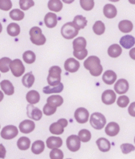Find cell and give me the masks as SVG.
I'll return each mask as SVG.
<instances>
[{"instance_id":"1","label":"cell","mask_w":135,"mask_h":159,"mask_svg":"<svg viewBox=\"0 0 135 159\" xmlns=\"http://www.w3.org/2000/svg\"><path fill=\"white\" fill-rule=\"evenodd\" d=\"M83 66L89 70L91 75L93 76H99L103 72V66L101 65L100 59L96 56H90L83 62Z\"/></svg>"},{"instance_id":"2","label":"cell","mask_w":135,"mask_h":159,"mask_svg":"<svg viewBox=\"0 0 135 159\" xmlns=\"http://www.w3.org/2000/svg\"><path fill=\"white\" fill-rule=\"evenodd\" d=\"M61 69L59 66H52L49 70V76L47 81L49 86H56L61 84Z\"/></svg>"},{"instance_id":"3","label":"cell","mask_w":135,"mask_h":159,"mask_svg":"<svg viewBox=\"0 0 135 159\" xmlns=\"http://www.w3.org/2000/svg\"><path fill=\"white\" fill-rule=\"evenodd\" d=\"M30 41L33 44L36 45H43L46 42L45 35L42 34V29L38 26H34L29 30Z\"/></svg>"},{"instance_id":"4","label":"cell","mask_w":135,"mask_h":159,"mask_svg":"<svg viewBox=\"0 0 135 159\" xmlns=\"http://www.w3.org/2000/svg\"><path fill=\"white\" fill-rule=\"evenodd\" d=\"M106 123V119L103 114L95 112L90 117V124L96 130H102Z\"/></svg>"},{"instance_id":"5","label":"cell","mask_w":135,"mask_h":159,"mask_svg":"<svg viewBox=\"0 0 135 159\" xmlns=\"http://www.w3.org/2000/svg\"><path fill=\"white\" fill-rule=\"evenodd\" d=\"M61 35L65 39H72L79 34V30L72 22H67L61 27Z\"/></svg>"},{"instance_id":"6","label":"cell","mask_w":135,"mask_h":159,"mask_svg":"<svg viewBox=\"0 0 135 159\" xmlns=\"http://www.w3.org/2000/svg\"><path fill=\"white\" fill-rule=\"evenodd\" d=\"M10 69L13 75L16 77H20L25 72V66L23 65L22 61L19 59H15L12 61L10 65Z\"/></svg>"},{"instance_id":"7","label":"cell","mask_w":135,"mask_h":159,"mask_svg":"<svg viewBox=\"0 0 135 159\" xmlns=\"http://www.w3.org/2000/svg\"><path fill=\"white\" fill-rule=\"evenodd\" d=\"M18 134V130L15 126L13 125H9L6 126L2 128L1 131V137L4 139L9 140V139H15Z\"/></svg>"},{"instance_id":"8","label":"cell","mask_w":135,"mask_h":159,"mask_svg":"<svg viewBox=\"0 0 135 159\" xmlns=\"http://www.w3.org/2000/svg\"><path fill=\"white\" fill-rule=\"evenodd\" d=\"M80 139H79V136L72 134L68 137L66 140L67 147L70 151L72 152H76L80 149Z\"/></svg>"},{"instance_id":"9","label":"cell","mask_w":135,"mask_h":159,"mask_svg":"<svg viewBox=\"0 0 135 159\" xmlns=\"http://www.w3.org/2000/svg\"><path fill=\"white\" fill-rule=\"evenodd\" d=\"M74 117L76 122L80 124H83L86 123L88 121L89 119V112L84 107H79L76 110L75 114H74Z\"/></svg>"},{"instance_id":"10","label":"cell","mask_w":135,"mask_h":159,"mask_svg":"<svg viewBox=\"0 0 135 159\" xmlns=\"http://www.w3.org/2000/svg\"><path fill=\"white\" fill-rule=\"evenodd\" d=\"M27 116L30 119L38 121L42 118V111L38 107H34V105L29 104L26 107Z\"/></svg>"},{"instance_id":"11","label":"cell","mask_w":135,"mask_h":159,"mask_svg":"<svg viewBox=\"0 0 135 159\" xmlns=\"http://www.w3.org/2000/svg\"><path fill=\"white\" fill-rule=\"evenodd\" d=\"M79 62L76 61L75 58H69L65 62V69L67 72L73 73L79 70Z\"/></svg>"},{"instance_id":"12","label":"cell","mask_w":135,"mask_h":159,"mask_svg":"<svg viewBox=\"0 0 135 159\" xmlns=\"http://www.w3.org/2000/svg\"><path fill=\"white\" fill-rule=\"evenodd\" d=\"M114 89L118 94H125L129 90V83L126 80L120 79L116 82Z\"/></svg>"},{"instance_id":"13","label":"cell","mask_w":135,"mask_h":159,"mask_svg":"<svg viewBox=\"0 0 135 159\" xmlns=\"http://www.w3.org/2000/svg\"><path fill=\"white\" fill-rule=\"evenodd\" d=\"M116 100V94L113 90H106L102 94V101L106 105L113 104Z\"/></svg>"},{"instance_id":"14","label":"cell","mask_w":135,"mask_h":159,"mask_svg":"<svg viewBox=\"0 0 135 159\" xmlns=\"http://www.w3.org/2000/svg\"><path fill=\"white\" fill-rule=\"evenodd\" d=\"M35 129V123L29 119H25L19 124L20 131L24 134H29Z\"/></svg>"},{"instance_id":"15","label":"cell","mask_w":135,"mask_h":159,"mask_svg":"<svg viewBox=\"0 0 135 159\" xmlns=\"http://www.w3.org/2000/svg\"><path fill=\"white\" fill-rule=\"evenodd\" d=\"M63 144V141L62 139L60 137H49L46 140V145L47 147L51 150L53 149H59L60 147H61Z\"/></svg>"},{"instance_id":"16","label":"cell","mask_w":135,"mask_h":159,"mask_svg":"<svg viewBox=\"0 0 135 159\" xmlns=\"http://www.w3.org/2000/svg\"><path fill=\"white\" fill-rule=\"evenodd\" d=\"M120 130V127L115 122H110L106 125V128H105V132L108 136L110 137H115L119 133Z\"/></svg>"},{"instance_id":"17","label":"cell","mask_w":135,"mask_h":159,"mask_svg":"<svg viewBox=\"0 0 135 159\" xmlns=\"http://www.w3.org/2000/svg\"><path fill=\"white\" fill-rule=\"evenodd\" d=\"M44 22H45V24L47 27L52 29V28L55 27L57 24V16L54 13H48L45 16Z\"/></svg>"},{"instance_id":"18","label":"cell","mask_w":135,"mask_h":159,"mask_svg":"<svg viewBox=\"0 0 135 159\" xmlns=\"http://www.w3.org/2000/svg\"><path fill=\"white\" fill-rule=\"evenodd\" d=\"M120 45L126 49L132 48L135 44V38L132 35H125L120 39Z\"/></svg>"},{"instance_id":"19","label":"cell","mask_w":135,"mask_h":159,"mask_svg":"<svg viewBox=\"0 0 135 159\" xmlns=\"http://www.w3.org/2000/svg\"><path fill=\"white\" fill-rule=\"evenodd\" d=\"M117 80V75L114 71L107 70L103 74V80L106 84H113Z\"/></svg>"},{"instance_id":"20","label":"cell","mask_w":135,"mask_h":159,"mask_svg":"<svg viewBox=\"0 0 135 159\" xmlns=\"http://www.w3.org/2000/svg\"><path fill=\"white\" fill-rule=\"evenodd\" d=\"M0 87L2 89V92L7 96H11L15 92V88L13 86L12 83L7 80H4L0 83Z\"/></svg>"},{"instance_id":"21","label":"cell","mask_w":135,"mask_h":159,"mask_svg":"<svg viewBox=\"0 0 135 159\" xmlns=\"http://www.w3.org/2000/svg\"><path fill=\"white\" fill-rule=\"evenodd\" d=\"M103 15L107 18H114L117 15V9L113 4H106L103 7Z\"/></svg>"},{"instance_id":"22","label":"cell","mask_w":135,"mask_h":159,"mask_svg":"<svg viewBox=\"0 0 135 159\" xmlns=\"http://www.w3.org/2000/svg\"><path fill=\"white\" fill-rule=\"evenodd\" d=\"M122 52H123L122 47L118 44H113L107 49L108 55L112 58L119 57L122 54Z\"/></svg>"},{"instance_id":"23","label":"cell","mask_w":135,"mask_h":159,"mask_svg":"<svg viewBox=\"0 0 135 159\" xmlns=\"http://www.w3.org/2000/svg\"><path fill=\"white\" fill-rule=\"evenodd\" d=\"M64 103V99L62 98V96H59V95H53V96H49L48 99H47V103L52 107H57L61 106Z\"/></svg>"},{"instance_id":"24","label":"cell","mask_w":135,"mask_h":159,"mask_svg":"<svg viewBox=\"0 0 135 159\" xmlns=\"http://www.w3.org/2000/svg\"><path fill=\"white\" fill-rule=\"evenodd\" d=\"M73 49L74 51H80L86 49L87 41L83 37H79L73 41Z\"/></svg>"},{"instance_id":"25","label":"cell","mask_w":135,"mask_h":159,"mask_svg":"<svg viewBox=\"0 0 135 159\" xmlns=\"http://www.w3.org/2000/svg\"><path fill=\"white\" fill-rule=\"evenodd\" d=\"M98 148L102 152H107L110 150V143L105 138H100L96 141Z\"/></svg>"},{"instance_id":"26","label":"cell","mask_w":135,"mask_h":159,"mask_svg":"<svg viewBox=\"0 0 135 159\" xmlns=\"http://www.w3.org/2000/svg\"><path fill=\"white\" fill-rule=\"evenodd\" d=\"M72 23L75 25L76 28L78 30H82V29H84L85 27L87 26L88 25V21H87L86 18L82 15H76L73 19V22Z\"/></svg>"},{"instance_id":"27","label":"cell","mask_w":135,"mask_h":159,"mask_svg":"<svg viewBox=\"0 0 135 159\" xmlns=\"http://www.w3.org/2000/svg\"><path fill=\"white\" fill-rule=\"evenodd\" d=\"M133 28V25L129 20H123L119 23V29L121 32L127 34L130 33Z\"/></svg>"},{"instance_id":"28","label":"cell","mask_w":135,"mask_h":159,"mask_svg":"<svg viewBox=\"0 0 135 159\" xmlns=\"http://www.w3.org/2000/svg\"><path fill=\"white\" fill-rule=\"evenodd\" d=\"M26 100L29 104H36L40 100L39 92L35 90L29 91L26 94Z\"/></svg>"},{"instance_id":"29","label":"cell","mask_w":135,"mask_h":159,"mask_svg":"<svg viewBox=\"0 0 135 159\" xmlns=\"http://www.w3.org/2000/svg\"><path fill=\"white\" fill-rule=\"evenodd\" d=\"M64 89V84L62 83L59 84L56 86H45L43 89V92L45 94H52V93H60Z\"/></svg>"},{"instance_id":"30","label":"cell","mask_w":135,"mask_h":159,"mask_svg":"<svg viewBox=\"0 0 135 159\" xmlns=\"http://www.w3.org/2000/svg\"><path fill=\"white\" fill-rule=\"evenodd\" d=\"M45 150V143L42 140H37L33 143L31 150L34 154H40Z\"/></svg>"},{"instance_id":"31","label":"cell","mask_w":135,"mask_h":159,"mask_svg":"<svg viewBox=\"0 0 135 159\" xmlns=\"http://www.w3.org/2000/svg\"><path fill=\"white\" fill-rule=\"evenodd\" d=\"M34 81H35V77L33 75L32 72H28V73L24 75L22 80V84L26 88L32 87L33 84H34Z\"/></svg>"},{"instance_id":"32","label":"cell","mask_w":135,"mask_h":159,"mask_svg":"<svg viewBox=\"0 0 135 159\" xmlns=\"http://www.w3.org/2000/svg\"><path fill=\"white\" fill-rule=\"evenodd\" d=\"M30 139L27 137H21L17 142V146L21 150H26L30 147Z\"/></svg>"},{"instance_id":"33","label":"cell","mask_w":135,"mask_h":159,"mask_svg":"<svg viewBox=\"0 0 135 159\" xmlns=\"http://www.w3.org/2000/svg\"><path fill=\"white\" fill-rule=\"evenodd\" d=\"M48 7L54 12H59L63 8V3L60 0H50L48 3Z\"/></svg>"},{"instance_id":"34","label":"cell","mask_w":135,"mask_h":159,"mask_svg":"<svg viewBox=\"0 0 135 159\" xmlns=\"http://www.w3.org/2000/svg\"><path fill=\"white\" fill-rule=\"evenodd\" d=\"M7 30L8 34L11 35V37H16L19 35L20 34L19 25L15 23V22H12V23L9 24Z\"/></svg>"},{"instance_id":"35","label":"cell","mask_w":135,"mask_h":159,"mask_svg":"<svg viewBox=\"0 0 135 159\" xmlns=\"http://www.w3.org/2000/svg\"><path fill=\"white\" fill-rule=\"evenodd\" d=\"M64 128H65V127H64L62 125H61L58 122H56V123H53L50 125V127H49V131L53 134L60 135V134H63Z\"/></svg>"},{"instance_id":"36","label":"cell","mask_w":135,"mask_h":159,"mask_svg":"<svg viewBox=\"0 0 135 159\" xmlns=\"http://www.w3.org/2000/svg\"><path fill=\"white\" fill-rule=\"evenodd\" d=\"M11 61L9 57H2L0 59V72H7L10 70Z\"/></svg>"},{"instance_id":"37","label":"cell","mask_w":135,"mask_h":159,"mask_svg":"<svg viewBox=\"0 0 135 159\" xmlns=\"http://www.w3.org/2000/svg\"><path fill=\"white\" fill-rule=\"evenodd\" d=\"M23 61L27 64H33L36 61V55L33 51L28 50L25 51L22 55Z\"/></svg>"},{"instance_id":"38","label":"cell","mask_w":135,"mask_h":159,"mask_svg":"<svg viewBox=\"0 0 135 159\" xmlns=\"http://www.w3.org/2000/svg\"><path fill=\"white\" fill-rule=\"evenodd\" d=\"M78 136H79L80 141L83 142V143H88L92 139V134H91L90 130H87V129H83V130H79Z\"/></svg>"},{"instance_id":"39","label":"cell","mask_w":135,"mask_h":159,"mask_svg":"<svg viewBox=\"0 0 135 159\" xmlns=\"http://www.w3.org/2000/svg\"><path fill=\"white\" fill-rule=\"evenodd\" d=\"M10 17H11V19L15 20V21H21L25 17V14L21 10L15 9L11 11V12H10Z\"/></svg>"},{"instance_id":"40","label":"cell","mask_w":135,"mask_h":159,"mask_svg":"<svg viewBox=\"0 0 135 159\" xmlns=\"http://www.w3.org/2000/svg\"><path fill=\"white\" fill-rule=\"evenodd\" d=\"M92 29H93L94 33L96 35H102L105 32V25L103 22L97 21L96 23L94 24Z\"/></svg>"},{"instance_id":"41","label":"cell","mask_w":135,"mask_h":159,"mask_svg":"<svg viewBox=\"0 0 135 159\" xmlns=\"http://www.w3.org/2000/svg\"><path fill=\"white\" fill-rule=\"evenodd\" d=\"M80 6L85 11H92L95 6V2L93 0H80Z\"/></svg>"},{"instance_id":"42","label":"cell","mask_w":135,"mask_h":159,"mask_svg":"<svg viewBox=\"0 0 135 159\" xmlns=\"http://www.w3.org/2000/svg\"><path fill=\"white\" fill-rule=\"evenodd\" d=\"M19 5L21 9L23 11H27L34 6V2L32 0H20Z\"/></svg>"},{"instance_id":"43","label":"cell","mask_w":135,"mask_h":159,"mask_svg":"<svg viewBox=\"0 0 135 159\" xmlns=\"http://www.w3.org/2000/svg\"><path fill=\"white\" fill-rule=\"evenodd\" d=\"M49 157L51 159H63L64 158V153L61 150L59 149H53L51 150Z\"/></svg>"},{"instance_id":"44","label":"cell","mask_w":135,"mask_h":159,"mask_svg":"<svg viewBox=\"0 0 135 159\" xmlns=\"http://www.w3.org/2000/svg\"><path fill=\"white\" fill-rule=\"evenodd\" d=\"M122 152H123L124 154H127L129 153L132 151H134L135 147L133 145L130 144V143H124V144H122L120 147Z\"/></svg>"},{"instance_id":"45","label":"cell","mask_w":135,"mask_h":159,"mask_svg":"<svg viewBox=\"0 0 135 159\" xmlns=\"http://www.w3.org/2000/svg\"><path fill=\"white\" fill-rule=\"evenodd\" d=\"M129 103H130V99L126 96H121L117 100V104L120 107H127Z\"/></svg>"},{"instance_id":"46","label":"cell","mask_w":135,"mask_h":159,"mask_svg":"<svg viewBox=\"0 0 135 159\" xmlns=\"http://www.w3.org/2000/svg\"><path fill=\"white\" fill-rule=\"evenodd\" d=\"M56 111V107H52V106L48 104V103H46L43 107L44 114L47 116H52V115H53Z\"/></svg>"},{"instance_id":"47","label":"cell","mask_w":135,"mask_h":159,"mask_svg":"<svg viewBox=\"0 0 135 159\" xmlns=\"http://www.w3.org/2000/svg\"><path fill=\"white\" fill-rule=\"evenodd\" d=\"M12 7V2L11 0H0V10L9 11Z\"/></svg>"},{"instance_id":"48","label":"cell","mask_w":135,"mask_h":159,"mask_svg":"<svg viewBox=\"0 0 135 159\" xmlns=\"http://www.w3.org/2000/svg\"><path fill=\"white\" fill-rule=\"evenodd\" d=\"M73 55L78 60H83L88 56V50L84 49L80 51H73Z\"/></svg>"},{"instance_id":"49","label":"cell","mask_w":135,"mask_h":159,"mask_svg":"<svg viewBox=\"0 0 135 159\" xmlns=\"http://www.w3.org/2000/svg\"><path fill=\"white\" fill-rule=\"evenodd\" d=\"M128 112L132 117H135V102L132 103L128 107Z\"/></svg>"},{"instance_id":"50","label":"cell","mask_w":135,"mask_h":159,"mask_svg":"<svg viewBox=\"0 0 135 159\" xmlns=\"http://www.w3.org/2000/svg\"><path fill=\"white\" fill-rule=\"evenodd\" d=\"M6 154H7V150L4 146L2 144H0V158H5Z\"/></svg>"},{"instance_id":"51","label":"cell","mask_w":135,"mask_h":159,"mask_svg":"<svg viewBox=\"0 0 135 159\" xmlns=\"http://www.w3.org/2000/svg\"><path fill=\"white\" fill-rule=\"evenodd\" d=\"M58 123H60L61 125H62L64 127H66L68 126V120L65 119H61L58 120Z\"/></svg>"},{"instance_id":"52","label":"cell","mask_w":135,"mask_h":159,"mask_svg":"<svg viewBox=\"0 0 135 159\" xmlns=\"http://www.w3.org/2000/svg\"><path fill=\"white\" fill-rule=\"evenodd\" d=\"M129 54H130V57L135 61V48H132V49H130Z\"/></svg>"},{"instance_id":"53","label":"cell","mask_w":135,"mask_h":159,"mask_svg":"<svg viewBox=\"0 0 135 159\" xmlns=\"http://www.w3.org/2000/svg\"><path fill=\"white\" fill-rule=\"evenodd\" d=\"M3 96H4L3 92H2V91H0V102L2 100V99H3Z\"/></svg>"},{"instance_id":"54","label":"cell","mask_w":135,"mask_h":159,"mask_svg":"<svg viewBox=\"0 0 135 159\" xmlns=\"http://www.w3.org/2000/svg\"><path fill=\"white\" fill-rule=\"evenodd\" d=\"M2 30V24H1V22H0V34H1Z\"/></svg>"},{"instance_id":"55","label":"cell","mask_w":135,"mask_h":159,"mask_svg":"<svg viewBox=\"0 0 135 159\" xmlns=\"http://www.w3.org/2000/svg\"><path fill=\"white\" fill-rule=\"evenodd\" d=\"M134 143H135V138H134Z\"/></svg>"},{"instance_id":"56","label":"cell","mask_w":135,"mask_h":159,"mask_svg":"<svg viewBox=\"0 0 135 159\" xmlns=\"http://www.w3.org/2000/svg\"><path fill=\"white\" fill-rule=\"evenodd\" d=\"M67 159H72V158H67Z\"/></svg>"}]
</instances>
